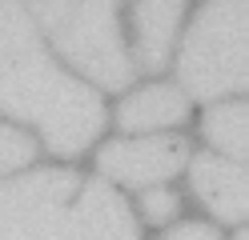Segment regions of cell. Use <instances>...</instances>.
<instances>
[{
    "label": "cell",
    "mask_w": 249,
    "mask_h": 240,
    "mask_svg": "<svg viewBox=\"0 0 249 240\" xmlns=\"http://www.w3.org/2000/svg\"><path fill=\"white\" fill-rule=\"evenodd\" d=\"M0 108L33 120L53 152L76 156L105 128V108L89 84L72 80L44 52L33 16L0 4Z\"/></svg>",
    "instance_id": "cell-1"
},
{
    "label": "cell",
    "mask_w": 249,
    "mask_h": 240,
    "mask_svg": "<svg viewBox=\"0 0 249 240\" xmlns=\"http://www.w3.org/2000/svg\"><path fill=\"white\" fill-rule=\"evenodd\" d=\"M0 240H137V224L108 184L33 172L0 184Z\"/></svg>",
    "instance_id": "cell-2"
},
{
    "label": "cell",
    "mask_w": 249,
    "mask_h": 240,
    "mask_svg": "<svg viewBox=\"0 0 249 240\" xmlns=\"http://www.w3.org/2000/svg\"><path fill=\"white\" fill-rule=\"evenodd\" d=\"M249 8L245 4H209L193 20L181 48V80L201 100L249 84Z\"/></svg>",
    "instance_id": "cell-3"
},
{
    "label": "cell",
    "mask_w": 249,
    "mask_h": 240,
    "mask_svg": "<svg viewBox=\"0 0 249 240\" xmlns=\"http://www.w3.org/2000/svg\"><path fill=\"white\" fill-rule=\"evenodd\" d=\"M33 16L53 44L97 84L124 88L133 80V64L124 56L121 28L108 4H36Z\"/></svg>",
    "instance_id": "cell-4"
},
{
    "label": "cell",
    "mask_w": 249,
    "mask_h": 240,
    "mask_svg": "<svg viewBox=\"0 0 249 240\" xmlns=\"http://www.w3.org/2000/svg\"><path fill=\"white\" fill-rule=\"evenodd\" d=\"M185 164V140L177 136H153V140H117L97 156V168L121 184L145 188L169 180Z\"/></svg>",
    "instance_id": "cell-5"
},
{
    "label": "cell",
    "mask_w": 249,
    "mask_h": 240,
    "mask_svg": "<svg viewBox=\"0 0 249 240\" xmlns=\"http://www.w3.org/2000/svg\"><path fill=\"white\" fill-rule=\"evenodd\" d=\"M193 188L221 220H245L249 196H245V168L221 156H197L193 160Z\"/></svg>",
    "instance_id": "cell-6"
},
{
    "label": "cell",
    "mask_w": 249,
    "mask_h": 240,
    "mask_svg": "<svg viewBox=\"0 0 249 240\" xmlns=\"http://www.w3.org/2000/svg\"><path fill=\"white\" fill-rule=\"evenodd\" d=\"M177 120H185V92L169 88V84H153L121 104L124 128H161V124H177Z\"/></svg>",
    "instance_id": "cell-7"
},
{
    "label": "cell",
    "mask_w": 249,
    "mask_h": 240,
    "mask_svg": "<svg viewBox=\"0 0 249 240\" xmlns=\"http://www.w3.org/2000/svg\"><path fill=\"white\" fill-rule=\"evenodd\" d=\"M177 4H137V56L145 68H161L169 56V40L177 32Z\"/></svg>",
    "instance_id": "cell-8"
},
{
    "label": "cell",
    "mask_w": 249,
    "mask_h": 240,
    "mask_svg": "<svg viewBox=\"0 0 249 240\" xmlns=\"http://www.w3.org/2000/svg\"><path fill=\"white\" fill-rule=\"evenodd\" d=\"M205 136L229 156H245V104H217L205 116Z\"/></svg>",
    "instance_id": "cell-9"
},
{
    "label": "cell",
    "mask_w": 249,
    "mask_h": 240,
    "mask_svg": "<svg viewBox=\"0 0 249 240\" xmlns=\"http://www.w3.org/2000/svg\"><path fill=\"white\" fill-rule=\"evenodd\" d=\"M33 160V140H28L24 132H17V128H4L0 124V172H12Z\"/></svg>",
    "instance_id": "cell-10"
},
{
    "label": "cell",
    "mask_w": 249,
    "mask_h": 240,
    "mask_svg": "<svg viewBox=\"0 0 249 240\" xmlns=\"http://www.w3.org/2000/svg\"><path fill=\"white\" fill-rule=\"evenodd\" d=\"M173 208H177V196H173V192H165V188H153L149 196H145V216L149 220H169V216H173Z\"/></svg>",
    "instance_id": "cell-11"
},
{
    "label": "cell",
    "mask_w": 249,
    "mask_h": 240,
    "mask_svg": "<svg viewBox=\"0 0 249 240\" xmlns=\"http://www.w3.org/2000/svg\"><path fill=\"white\" fill-rule=\"evenodd\" d=\"M165 240H217L213 228H205V224H181V228H173Z\"/></svg>",
    "instance_id": "cell-12"
},
{
    "label": "cell",
    "mask_w": 249,
    "mask_h": 240,
    "mask_svg": "<svg viewBox=\"0 0 249 240\" xmlns=\"http://www.w3.org/2000/svg\"><path fill=\"white\" fill-rule=\"evenodd\" d=\"M237 240H249V236H245V232H241V236H237Z\"/></svg>",
    "instance_id": "cell-13"
}]
</instances>
